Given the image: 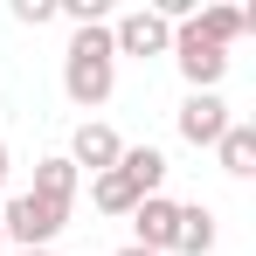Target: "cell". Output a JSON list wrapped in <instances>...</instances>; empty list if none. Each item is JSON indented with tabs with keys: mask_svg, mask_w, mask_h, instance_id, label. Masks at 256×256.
<instances>
[{
	"mask_svg": "<svg viewBox=\"0 0 256 256\" xmlns=\"http://www.w3.org/2000/svg\"><path fill=\"white\" fill-rule=\"evenodd\" d=\"M111 90H118L111 21H90V28H76L70 48H62V97H70L76 111H97V104H111Z\"/></svg>",
	"mask_w": 256,
	"mask_h": 256,
	"instance_id": "6da1fadb",
	"label": "cell"
},
{
	"mask_svg": "<svg viewBox=\"0 0 256 256\" xmlns=\"http://www.w3.org/2000/svg\"><path fill=\"white\" fill-rule=\"evenodd\" d=\"M0 228H7V250H48L70 228V208H56L42 194H7L0 201Z\"/></svg>",
	"mask_w": 256,
	"mask_h": 256,
	"instance_id": "7a4b0ae2",
	"label": "cell"
},
{
	"mask_svg": "<svg viewBox=\"0 0 256 256\" xmlns=\"http://www.w3.org/2000/svg\"><path fill=\"white\" fill-rule=\"evenodd\" d=\"M173 62H180V76H187V90H222V76H228V48H214L194 35V21H180L173 28Z\"/></svg>",
	"mask_w": 256,
	"mask_h": 256,
	"instance_id": "3957f363",
	"label": "cell"
},
{
	"mask_svg": "<svg viewBox=\"0 0 256 256\" xmlns=\"http://www.w3.org/2000/svg\"><path fill=\"white\" fill-rule=\"evenodd\" d=\"M173 125H180L187 146H208V152H214V138L236 125V111L222 104V90H187V104L173 111Z\"/></svg>",
	"mask_w": 256,
	"mask_h": 256,
	"instance_id": "277c9868",
	"label": "cell"
},
{
	"mask_svg": "<svg viewBox=\"0 0 256 256\" xmlns=\"http://www.w3.org/2000/svg\"><path fill=\"white\" fill-rule=\"evenodd\" d=\"M111 48L146 62V56H166V48H173V28L152 14V7H132V14H118V21H111Z\"/></svg>",
	"mask_w": 256,
	"mask_h": 256,
	"instance_id": "5b68a950",
	"label": "cell"
},
{
	"mask_svg": "<svg viewBox=\"0 0 256 256\" xmlns=\"http://www.w3.org/2000/svg\"><path fill=\"white\" fill-rule=\"evenodd\" d=\"M118 152H125V138H118V132L104 125V118H84L62 160H70L76 173H111V166H118Z\"/></svg>",
	"mask_w": 256,
	"mask_h": 256,
	"instance_id": "8992f818",
	"label": "cell"
},
{
	"mask_svg": "<svg viewBox=\"0 0 256 256\" xmlns=\"http://www.w3.org/2000/svg\"><path fill=\"white\" fill-rule=\"evenodd\" d=\"M173 222H180V201H166V194H146L138 208H132V242L152 256H173Z\"/></svg>",
	"mask_w": 256,
	"mask_h": 256,
	"instance_id": "52a82bcc",
	"label": "cell"
},
{
	"mask_svg": "<svg viewBox=\"0 0 256 256\" xmlns=\"http://www.w3.org/2000/svg\"><path fill=\"white\" fill-rule=\"evenodd\" d=\"M256 28V7H194V35L214 48H228V42H242Z\"/></svg>",
	"mask_w": 256,
	"mask_h": 256,
	"instance_id": "ba28073f",
	"label": "cell"
},
{
	"mask_svg": "<svg viewBox=\"0 0 256 256\" xmlns=\"http://www.w3.org/2000/svg\"><path fill=\"white\" fill-rule=\"evenodd\" d=\"M76 187H84V173L70 166L62 152L35 160V187H28V194H42V201H56V208H76Z\"/></svg>",
	"mask_w": 256,
	"mask_h": 256,
	"instance_id": "9c48e42d",
	"label": "cell"
},
{
	"mask_svg": "<svg viewBox=\"0 0 256 256\" xmlns=\"http://www.w3.org/2000/svg\"><path fill=\"white\" fill-rule=\"evenodd\" d=\"M208 250H214V208L180 201V222H173V256H208Z\"/></svg>",
	"mask_w": 256,
	"mask_h": 256,
	"instance_id": "30bf717a",
	"label": "cell"
},
{
	"mask_svg": "<svg viewBox=\"0 0 256 256\" xmlns=\"http://www.w3.org/2000/svg\"><path fill=\"white\" fill-rule=\"evenodd\" d=\"M118 173H125L132 187H138V201H146V194L166 187V152H160V146H125V152H118Z\"/></svg>",
	"mask_w": 256,
	"mask_h": 256,
	"instance_id": "8fae6325",
	"label": "cell"
},
{
	"mask_svg": "<svg viewBox=\"0 0 256 256\" xmlns=\"http://www.w3.org/2000/svg\"><path fill=\"white\" fill-rule=\"evenodd\" d=\"M214 160H222V173H228V180H250V173H256V125H242V118H236V125L214 138Z\"/></svg>",
	"mask_w": 256,
	"mask_h": 256,
	"instance_id": "7c38bea8",
	"label": "cell"
},
{
	"mask_svg": "<svg viewBox=\"0 0 256 256\" xmlns=\"http://www.w3.org/2000/svg\"><path fill=\"white\" fill-rule=\"evenodd\" d=\"M90 208H97V214H132V208H138V187H132L118 166H111V173H90Z\"/></svg>",
	"mask_w": 256,
	"mask_h": 256,
	"instance_id": "4fadbf2b",
	"label": "cell"
},
{
	"mask_svg": "<svg viewBox=\"0 0 256 256\" xmlns=\"http://www.w3.org/2000/svg\"><path fill=\"white\" fill-rule=\"evenodd\" d=\"M14 21L21 28H42V21H56V0H14Z\"/></svg>",
	"mask_w": 256,
	"mask_h": 256,
	"instance_id": "5bb4252c",
	"label": "cell"
},
{
	"mask_svg": "<svg viewBox=\"0 0 256 256\" xmlns=\"http://www.w3.org/2000/svg\"><path fill=\"white\" fill-rule=\"evenodd\" d=\"M7 166H14V160H7V138H0V187H7Z\"/></svg>",
	"mask_w": 256,
	"mask_h": 256,
	"instance_id": "9a60e30c",
	"label": "cell"
},
{
	"mask_svg": "<svg viewBox=\"0 0 256 256\" xmlns=\"http://www.w3.org/2000/svg\"><path fill=\"white\" fill-rule=\"evenodd\" d=\"M118 256H152V250H138V242H125V250H118Z\"/></svg>",
	"mask_w": 256,
	"mask_h": 256,
	"instance_id": "2e32d148",
	"label": "cell"
},
{
	"mask_svg": "<svg viewBox=\"0 0 256 256\" xmlns=\"http://www.w3.org/2000/svg\"><path fill=\"white\" fill-rule=\"evenodd\" d=\"M14 256H56V250H14Z\"/></svg>",
	"mask_w": 256,
	"mask_h": 256,
	"instance_id": "e0dca14e",
	"label": "cell"
},
{
	"mask_svg": "<svg viewBox=\"0 0 256 256\" xmlns=\"http://www.w3.org/2000/svg\"><path fill=\"white\" fill-rule=\"evenodd\" d=\"M0 256H7V228H0Z\"/></svg>",
	"mask_w": 256,
	"mask_h": 256,
	"instance_id": "ac0fdd59",
	"label": "cell"
}]
</instances>
